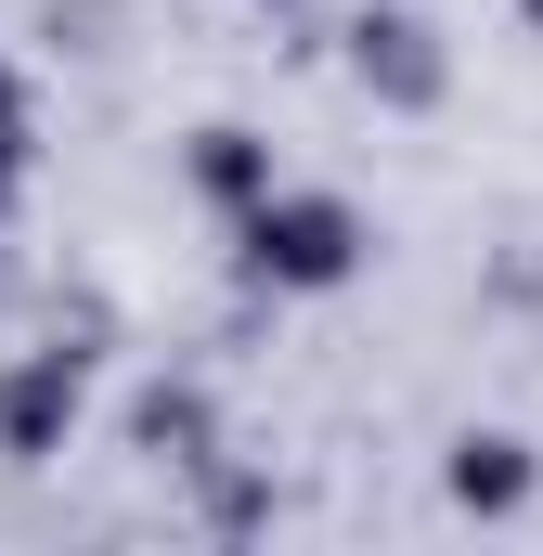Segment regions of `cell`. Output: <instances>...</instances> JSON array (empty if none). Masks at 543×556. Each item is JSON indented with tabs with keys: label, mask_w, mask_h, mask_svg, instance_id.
<instances>
[{
	"label": "cell",
	"mask_w": 543,
	"mask_h": 556,
	"mask_svg": "<svg viewBox=\"0 0 543 556\" xmlns=\"http://www.w3.org/2000/svg\"><path fill=\"white\" fill-rule=\"evenodd\" d=\"M337 260H350V220H337V207H285V220H260V273L324 285Z\"/></svg>",
	"instance_id": "obj_1"
}]
</instances>
